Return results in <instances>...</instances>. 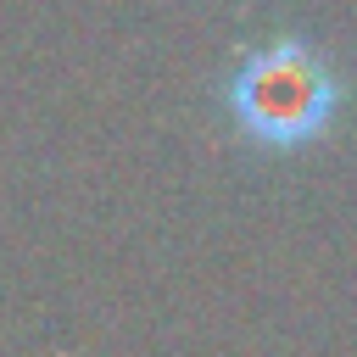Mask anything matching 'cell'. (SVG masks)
<instances>
[{
  "instance_id": "cell-1",
  "label": "cell",
  "mask_w": 357,
  "mask_h": 357,
  "mask_svg": "<svg viewBox=\"0 0 357 357\" xmlns=\"http://www.w3.org/2000/svg\"><path fill=\"white\" fill-rule=\"evenodd\" d=\"M335 106H340V78L329 56L301 33H273L268 45L245 50L229 78V112L240 134L268 151H296L318 139L335 123Z\"/></svg>"
}]
</instances>
